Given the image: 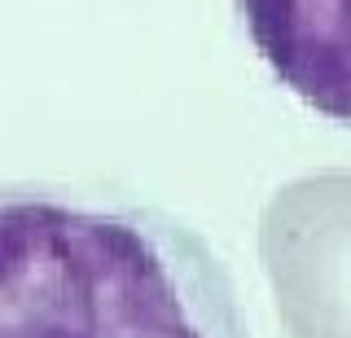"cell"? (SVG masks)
<instances>
[{"mask_svg":"<svg viewBox=\"0 0 351 338\" xmlns=\"http://www.w3.org/2000/svg\"><path fill=\"white\" fill-rule=\"evenodd\" d=\"M233 9L272 80L351 132V0H233Z\"/></svg>","mask_w":351,"mask_h":338,"instance_id":"3","label":"cell"},{"mask_svg":"<svg viewBox=\"0 0 351 338\" xmlns=\"http://www.w3.org/2000/svg\"><path fill=\"white\" fill-rule=\"evenodd\" d=\"M290 338H351V171H316L277 193L263 220Z\"/></svg>","mask_w":351,"mask_h":338,"instance_id":"2","label":"cell"},{"mask_svg":"<svg viewBox=\"0 0 351 338\" xmlns=\"http://www.w3.org/2000/svg\"><path fill=\"white\" fill-rule=\"evenodd\" d=\"M0 338H250L224 259L149 202L0 184Z\"/></svg>","mask_w":351,"mask_h":338,"instance_id":"1","label":"cell"}]
</instances>
